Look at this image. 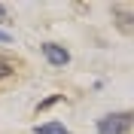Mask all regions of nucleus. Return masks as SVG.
Wrapping results in <instances>:
<instances>
[{
    "mask_svg": "<svg viewBox=\"0 0 134 134\" xmlns=\"http://www.w3.org/2000/svg\"><path fill=\"white\" fill-rule=\"evenodd\" d=\"M98 134H131V113H110L98 119Z\"/></svg>",
    "mask_w": 134,
    "mask_h": 134,
    "instance_id": "obj_1",
    "label": "nucleus"
},
{
    "mask_svg": "<svg viewBox=\"0 0 134 134\" xmlns=\"http://www.w3.org/2000/svg\"><path fill=\"white\" fill-rule=\"evenodd\" d=\"M43 55H46V61L55 67H64L67 61H70V52L64 49V46H58V43H43Z\"/></svg>",
    "mask_w": 134,
    "mask_h": 134,
    "instance_id": "obj_2",
    "label": "nucleus"
},
{
    "mask_svg": "<svg viewBox=\"0 0 134 134\" xmlns=\"http://www.w3.org/2000/svg\"><path fill=\"white\" fill-rule=\"evenodd\" d=\"M34 131H37V134H70L61 122H46V125H37Z\"/></svg>",
    "mask_w": 134,
    "mask_h": 134,
    "instance_id": "obj_3",
    "label": "nucleus"
},
{
    "mask_svg": "<svg viewBox=\"0 0 134 134\" xmlns=\"http://www.w3.org/2000/svg\"><path fill=\"white\" fill-rule=\"evenodd\" d=\"M9 76H12V67H9L6 61L0 58V79H9Z\"/></svg>",
    "mask_w": 134,
    "mask_h": 134,
    "instance_id": "obj_4",
    "label": "nucleus"
},
{
    "mask_svg": "<svg viewBox=\"0 0 134 134\" xmlns=\"http://www.w3.org/2000/svg\"><path fill=\"white\" fill-rule=\"evenodd\" d=\"M58 100H61V94H52V98H46V100H43L37 110H46V107H52V104H58Z\"/></svg>",
    "mask_w": 134,
    "mask_h": 134,
    "instance_id": "obj_5",
    "label": "nucleus"
},
{
    "mask_svg": "<svg viewBox=\"0 0 134 134\" xmlns=\"http://www.w3.org/2000/svg\"><path fill=\"white\" fill-rule=\"evenodd\" d=\"M9 40H12V37H9L6 31H0V43H9Z\"/></svg>",
    "mask_w": 134,
    "mask_h": 134,
    "instance_id": "obj_6",
    "label": "nucleus"
},
{
    "mask_svg": "<svg viewBox=\"0 0 134 134\" xmlns=\"http://www.w3.org/2000/svg\"><path fill=\"white\" fill-rule=\"evenodd\" d=\"M3 15H6V9H3V6H0V18H3Z\"/></svg>",
    "mask_w": 134,
    "mask_h": 134,
    "instance_id": "obj_7",
    "label": "nucleus"
}]
</instances>
